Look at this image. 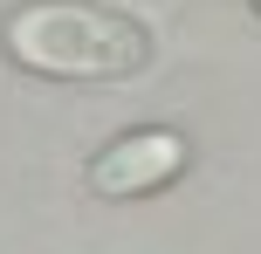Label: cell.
Masks as SVG:
<instances>
[{"mask_svg":"<svg viewBox=\"0 0 261 254\" xmlns=\"http://www.w3.org/2000/svg\"><path fill=\"white\" fill-rule=\"evenodd\" d=\"M186 172V137L179 131H124L103 158L90 165V192L103 200H138V192H158Z\"/></svg>","mask_w":261,"mask_h":254,"instance_id":"cell-2","label":"cell"},{"mask_svg":"<svg viewBox=\"0 0 261 254\" xmlns=\"http://www.w3.org/2000/svg\"><path fill=\"white\" fill-rule=\"evenodd\" d=\"M254 7H261V0H254Z\"/></svg>","mask_w":261,"mask_h":254,"instance_id":"cell-3","label":"cell"},{"mask_svg":"<svg viewBox=\"0 0 261 254\" xmlns=\"http://www.w3.org/2000/svg\"><path fill=\"white\" fill-rule=\"evenodd\" d=\"M7 55L35 76H69V82H110L144 69L151 41L124 14L83 7V0H28L7 14Z\"/></svg>","mask_w":261,"mask_h":254,"instance_id":"cell-1","label":"cell"}]
</instances>
